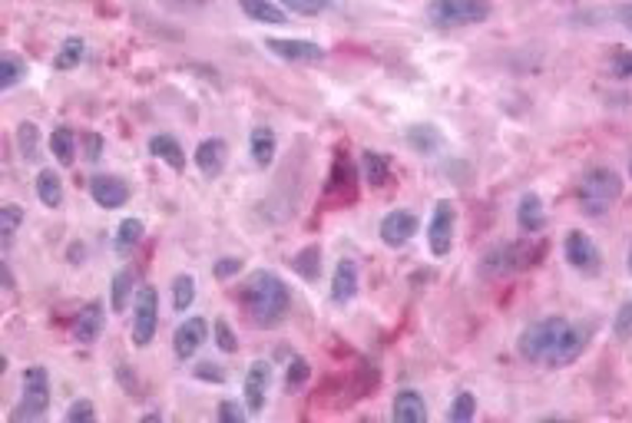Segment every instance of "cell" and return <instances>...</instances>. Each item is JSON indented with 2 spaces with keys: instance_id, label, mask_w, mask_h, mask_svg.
<instances>
[{
  "instance_id": "obj_7",
  "label": "cell",
  "mask_w": 632,
  "mask_h": 423,
  "mask_svg": "<svg viewBox=\"0 0 632 423\" xmlns=\"http://www.w3.org/2000/svg\"><path fill=\"white\" fill-rule=\"evenodd\" d=\"M156 327H159V291L152 285H143L136 291V304H133V344L150 348Z\"/></svg>"
},
{
  "instance_id": "obj_5",
  "label": "cell",
  "mask_w": 632,
  "mask_h": 423,
  "mask_svg": "<svg viewBox=\"0 0 632 423\" xmlns=\"http://www.w3.org/2000/svg\"><path fill=\"white\" fill-rule=\"evenodd\" d=\"M50 407V373L43 371L40 364L24 371V387H20V404L13 407L11 420L13 423H30L40 420L43 411Z\"/></svg>"
},
{
  "instance_id": "obj_34",
  "label": "cell",
  "mask_w": 632,
  "mask_h": 423,
  "mask_svg": "<svg viewBox=\"0 0 632 423\" xmlns=\"http://www.w3.org/2000/svg\"><path fill=\"white\" fill-rule=\"evenodd\" d=\"M474 413H477V397L470 394V390H460L451 404V411H447V420L451 423H467L474 420Z\"/></svg>"
},
{
  "instance_id": "obj_8",
  "label": "cell",
  "mask_w": 632,
  "mask_h": 423,
  "mask_svg": "<svg viewBox=\"0 0 632 423\" xmlns=\"http://www.w3.org/2000/svg\"><path fill=\"white\" fill-rule=\"evenodd\" d=\"M454 225H457V212L454 205L443 199L434 205V215H430L428 225V245L434 258H443L447 251L454 249Z\"/></svg>"
},
{
  "instance_id": "obj_44",
  "label": "cell",
  "mask_w": 632,
  "mask_h": 423,
  "mask_svg": "<svg viewBox=\"0 0 632 423\" xmlns=\"http://www.w3.org/2000/svg\"><path fill=\"white\" fill-rule=\"evenodd\" d=\"M100 136L96 133H87V162H96L100 159Z\"/></svg>"
},
{
  "instance_id": "obj_46",
  "label": "cell",
  "mask_w": 632,
  "mask_h": 423,
  "mask_svg": "<svg viewBox=\"0 0 632 423\" xmlns=\"http://www.w3.org/2000/svg\"><path fill=\"white\" fill-rule=\"evenodd\" d=\"M4 288L13 291V278H11V268H7V265H4Z\"/></svg>"
},
{
  "instance_id": "obj_20",
  "label": "cell",
  "mask_w": 632,
  "mask_h": 423,
  "mask_svg": "<svg viewBox=\"0 0 632 423\" xmlns=\"http://www.w3.org/2000/svg\"><path fill=\"white\" fill-rule=\"evenodd\" d=\"M150 152L156 156V159H163L169 169H176V173H182L186 169V152H182V146H179L176 136H169V133H159V136L150 139Z\"/></svg>"
},
{
  "instance_id": "obj_15",
  "label": "cell",
  "mask_w": 632,
  "mask_h": 423,
  "mask_svg": "<svg viewBox=\"0 0 632 423\" xmlns=\"http://www.w3.org/2000/svg\"><path fill=\"white\" fill-rule=\"evenodd\" d=\"M103 331V304L100 301H87L73 321V337L76 344H96V337Z\"/></svg>"
},
{
  "instance_id": "obj_14",
  "label": "cell",
  "mask_w": 632,
  "mask_h": 423,
  "mask_svg": "<svg viewBox=\"0 0 632 423\" xmlns=\"http://www.w3.org/2000/svg\"><path fill=\"white\" fill-rule=\"evenodd\" d=\"M268 387H272V364L255 361L245 373V407H249V413H262Z\"/></svg>"
},
{
  "instance_id": "obj_12",
  "label": "cell",
  "mask_w": 632,
  "mask_h": 423,
  "mask_svg": "<svg viewBox=\"0 0 632 423\" xmlns=\"http://www.w3.org/2000/svg\"><path fill=\"white\" fill-rule=\"evenodd\" d=\"M266 47L279 60L285 63H321L325 60V50L318 47V43H312V40H281V37H268Z\"/></svg>"
},
{
  "instance_id": "obj_17",
  "label": "cell",
  "mask_w": 632,
  "mask_h": 423,
  "mask_svg": "<svg viewBox=\"0 0 632 423\" xmlns=\"http://www.w3.org/2000/svg\"><path fill=\"white\" fill-rule=\"evenodd\" d=\"M226 159H228V150L222 139H205L199 142V150H196V165H199V173L205 179H219L222 169H226Z\"/></svg>"
},
{
  "instance_id": "obj_38",
  "label": "cell",
  "mask_w": 632,
  "mask_h": 423,
  "mask_svg": "<svg viewBox=\"0 0 632 423\" xmlns=\"http://www.w3.org/2000/svg\"><path fill=\"white\" fill-rule=\"evenodd\" d=\"M613 331L616 337H632V301H622V308L616 311V321H613Z\"/></svg>"
},
{
  "instance_id": "obj_24",
  "label": "cell",
  "mask_w": 632,
  "mask_h": 423,
  "mask_svg": "<svg viewBox=\"0 0 632 423\" xmlns=\"http://www.w3.org/2000/svg\"><path fill=\"white\" fill-rule=\"evenodd\" d=\"M239 7L249 20H258V24H285L289 20V13L272 0H239Z\"/></svg>"
},
{
  "instance_id": "obj_28",
  "label": "cell",
  "mask_w": 632,
  "mask_h": 423,
  "mask_svg": "<svg viewBox=\"0 0 632 423\" xmlns=\"http://www.w3.org/2000/svg\"><path fill=\"white\" fill-rule=\"evenodd\" d=\"M83 53H87V43H83V40L66 37L64 43H60V53L53 57V66H57V70H73V66L83 63Z\"/></svg>"
},
{
  "instance_id": "obj_16",
  "label": "cell",
  "mask_w": 632,
  "mask_h": 423,
  "mask_svg": "<svg viewBox=\"0 0 632 423\" xmlns=\"http://www.w3.org/2000/svg\"><path fill=\"white\" fill-rule=\"evenodd\" d=\"M391 417L401 423H428V404H424V397H420L418 390L405 387V390L394 394Z\"/></svg>"
},
{
  "instance_id": "obj_45",
  "label": "cell",
  "mask_w": 632,
  "mask_h": 423,
  "mask_svg": "<svg viewBox=\"0 0 632 423\" xmlns=\"http://www.w3.org/2000/svg\"><path fill=\"white\" fill-rule=\"evenodd\" d=\"M616 20H620V24L632 34V4H622L620 11H616Z\"/></svg>"
},
{
  "instance_id": "obj_2",
  "label": "cell",
  "mask_w": 632,
  "mask_h": 423,
  "mask_svg": "<svg viewBox=\"0 0 632 423\" xmlns=\"http://www.w3.org/2000/svg\"><path fill=\"white\" fill-rule=\"evenodd\" d=\"M242 308L249 314V321L255 327H279L285 318H289L291 308V295L289 285L281 281L275 272H252L245 278V285L239 291Z\"/></svg>"
},
{
  "instance_id": "obj_11",
  "label": "cell",
  "mask_w": 632,
  "mask_h": 423,
  "mask_svg": "<svg viewBox=\"0 0 632 423\" xmlns=\"http://www.w3.org/2000/svg\"><path fill=\"white\" fill-rule=\"evenodd\" d=\"M205 337H209V321L205 318H186V321L176 327V335H173V350H176L179 361H189L199 354V348L205 344Z\"/></svg>"
},
{
  "instance_id": "obj_37",
  "label": "cell",
  "mask_w": 632,
  "mask_h": 423,
  "mask_svg": "<svg viewBox=\"0 0 632 423\" xmlns=\"http://www.w3.org/2000/svg\"><path fill=\"white\" fill-rule=\"evenodd\" d=\"M609 70L616 80H632V50H616L609 60Z\"/></svg>"
},
{
  "instance_id": "obj_6",
  "label": "cell",
  "mask_w": 632,
  "mask_h": 423,
  "mask_svg": "<svg viewBox=\"0 0 632 423\" xmlns=\"http://www.w3.org/2000/svg\"><path fill=\"white\" fill-rule=\"evenodd\" d=\"M424 13H428V20L434 27L451 30V27L483 24L490 17V4L487 0H430Z\"/></svg>"
},
{
  "instance_id": "obj_13",
  "label": "cell",
  "mask_w": 632,
  "mask_h": 423,
  "mask_svg": "<svg viewBox=\"0 0 632 423\" xmlns=\"http://www.w3.org/2000/svg\"><path fill=\"white\" fill-rule=\"evenodd\" d=\"M89 196L103 209H123L129 199V186L119 175H93L89 179Z\"/></svg>"
},
{
  "instance_id": "obj_25",
  "label": "cell",
  "mask_w": 632,
  "mask_h": 423,
  "mask_svg": "<svg viewBox=\"0 0 632 423\" xmlns=\"http://www.w3.org/2000/svg\"><path fill=\"white\" fill-rule=\"evenodd\" d=\"M143 235H146V225H143L140 219H123L119 228H116V251H119V255L133 251L143 242Z\"/></svg>"
},
{
  "instance_id": "obj_36",
  "label": "cell",
  "mask_w": 632,
  "mask_h": 423,
  "mask_svg": "<svg viewBox=\"0 0 632 423\" xmlns=\"http://www.w3.org/2000/svg\"><path fill=\"white\" fill-rule=\"evenodd\" d=\"M212 331H215V344H219V350H226V354H235L239 341H235V335H232V327H228L226 318H215Z\"/></svg>"
},
{
  "instance_id": "obj_22",
  "label": "cell",
  "mask_w": 632,
  "mask_h": 423,
  "mask_svg": "<svg viewBox=\"0 0 632 423\" xmlns=\"http://www.w3.org/2000/svg\"><path fill=\"white\" fill-rule=\"evenodd\" d=\"M361 173H365V182L371 188H384L388 179H391V162H388V156L367 150L365 156H361Z\"/></svg>"
},
{
  "instance_id": "obj_10",
  "label": "cell",
  "mask_w": 632,
  "mask_h": 423,
  "mask_svg": "<svg viewBox=\"0 0 632 423\" xmlns=\"http://www.w3.org/2000/svg\"><path fill=\"white\" fill-rule=\"evenodd\" d=\"M378 232H381V242H384L388 249H405L407 242L414 238V232H418V215L407 209H394L381 219Z\"/></svg>"
},
{
  "instance_id": "obj_27",
  "label": "cell",
  "mask_w": 632,
  "mask_h": 423,
  "mask_svg": "<svg viewBox=\"0 0 632 423\" xmlns=\"http://www.w3.org/2000/svg\"><path fill=\"white\" fill-rule=\"evenodd\" d=\"M291 268L302 274L304 281H315L318 274H321V249H318V245L302 249L295 258H291Z\"/></svg>"
},
{
  "instance_id": "obj_26",
  "label": "cell",
  "mask_w": 632,
  "mask_h": 423,
  "mask_svg": "<svg viewBox=\"0 0 632 423\" xmlns=\"http://www.w3.org/2000/svg\"><path fill=\"white\" fill-rule=\"evenodd\" d=\"M50 152L57 156V162H64L70 165L76 156V133L73 129H66V126H57L50 133Z\"/></svg>"
},
{
  "instance_id": "obj_35",
  "label": "cell",
  "mask_w": 632,
  "mask_h": 423,
  "mask_svg": "<svg viewBox=\"0 0 632 423\" xmlns=\"http://www.w3.org/2000/svg\"><path fill=\"white\" fill-rule=\"evenodd\" d=\"M291 13H302V17H318L328 7H335V0H281Z\"/></svg>"
},
{
  "instance_id": "obj_1",
  "label": "cell",
  "mask_w": 632,
  "mask_h": 423,
  "mask_svg": "<svg viewBox=\"0 0 632 423\" xmlns=\"http://www.w3.org/2000/svg\"><path fill=\"white\" fill-rule=\"evenodd\" d=\"M586 341H590L586 327L553 314L527 324V331L520 335V354L543 367H566L586 350Z\"/></svg>"
},
{
  "instance_id": "obj_29",
  "label": "cell",
  "mask_w": 632,
  "mask_h": 423,
  "mask_svg": "<svg viewBox=\"0 0 632 423\" xmlns=\"http://www.w3.org/2000/svg\"><path fill=\"white\" fill-rule=\"evenodd\" d=\"M20 225H24V209L13 205V202H7V205L0 209V238H4V249H11V242Z\"/></svg>"
},
{
  "instance_id": "obj_9",
  "label": "cell",
  "mask_w": 632,
  "mask_h": 423,
  "mask_svg": "<svg viewBox=\"0 0 632 423\" xmlns=\"http://www.w3.org/2000/svg\"><path fill=\"white\" fill-rule=\"evenodd\" d=\"M563 255H566V262L582 274H599V249H596V242L586 232H569L566 242H563Z\"/></svg>"
},
{
  "instance_id": "obj_40",
  "label": "cell",
  "mask_w": 632,
  "mask_h": 423,
  "mask_svg": "<svg viewBox=\"0 0 632 423\" xmlns=\"http://www.w3.org/2000/svg\"><path fill=\"white\" fill-rule=\"evenodd\" d=\"M308 361H304V358H295V361H291V367H289V373H285V384L289 387H302L304 381H308Z\"/></svg>"
},
{
  "instance_id": "obj_18",
  "label": "cell",
  "mask_w": 632,
  "mask_h": 423,
  "mask_svg": "<svg viewBox=\"0 0 632 423\" xmlns=\"http://www.w3.org/2000/svg\"><path fill=\"white\" fill-rule=\"evenodd\" d=\"M354 295H358V265L351 258H342L338 268H335V278H331V301L348 304Z\"/></svg>"
},
{
  "instance_id": "obj_33",
  "label": "cell",
  "mask_w": 632,
  "mask_h": 423,
  "mask_svg": "<svg viewBox=\"0 0 632 423\" xmlns=\"http://www.w3.org/2000/svg\"><path fill=\"white\" fill-rule=\"evenodd\" d=\"M133 288H136V278H133V272H119L113 278V285H110V298H113V311H127L129 304V295H133Z\"/></svg>"
},
{
  "instance_id": "obj_42",
  "label": "cell",
  "mask_w": 632,
  "mask_h": 423,
  "mask_svg": "<svg viewBox=\"0 0 632 423\" xmlns=\"http://www.w3.org/2000/svg\"><path fill=\"white\" fill-rule=\"evenodd\" d=\"M196 381H212V384H222V381H226V373H222L219 364H199V367H196Z\"/></svg>"
},
{
  "instance_id": "obj_23",
  "label": "cell",
  "mask_w": 632,
  "mask_h": 423,
  "mask_svg": "<svg viewBox=\"0 0 632 423\" xmlns=\"http://www.w3.org/2000/svg\"><path fill=\"white\" fill-rule=\"evenodd\" d=\"M37 199L47 209H60L64 205V179L53 169H40L37 173Z\"/></svg>"
},
{
  "instance_id": "obj_3",
  "label": "cell",
  "mask_w": 632,
  "mask_h": 423,
  "mask_svg": "<svg viewBox=\"0 0 632 423\" xmlns=\"http://www.w3.org/2000/svg\"><path fill=\"white\" fill-rule=\"evenodd\" d=\"M620 196H622V179L613 173V169H606V165H596V169H590V173L582 175L580 192H576L582 215H590V219L609 215V209L620 202Z\"/></svg>"
},
{
  "instance_id": "obj_32",
  "label": "cell",
  "mask_w": 632,
  "mask_h": 423,
  "mask_svg": "<svg viewBox=\"0 0 632 423\" xmlns=\"http://www.w3.org/2000/svg\"><path fill=\"white\" fill-rule=\"evenodd\" d=\"M17 146L24 162H37V146H40V129L34 123H20L17 126Z\"/></svg>"
},
{
  "instance_id": "obj_30",
  "label": "cell",
  "mask_w": 632,
  "mask_h": 423,
  "mask_svg": "<svg viewBox=\"0 0 632 423\" xmlns=\"http://www.w3.org/2000/svg\"><path fill=\"white\" fill-rule=\"evenodd\" d=\"M24 76H27V63L20 60V57H13V53H4V57H0V87L13 89Z\"/></svg>"
},
{
  "instance_id": "obj_47",
  "label": "cell",
  "mask_w": 632,
  "mask_h": 423,
  "mask_svg": "<svg viewBox=\"0 0 632 423\" xmlns=\"http://www.w3.org/2000/svg\"><path fill=\"white\" fill-rule=\"evenodd\" d=\"M626 268H629V274H632V249H629V255H626Z\"/></svg>"
},
{
  "instance_id": "obj_43",
  "label": "cell",
  "mask_w": 632,
  "mask_h": 423,
  "mask_svg": "<svg viewBox=\"0 0 632 423\" xmlns=\"http://www.w3.org/2000/svg\"><path fill=\"white\" fill-rule=\"evenodd\" d=\"M239 268H242L239 258H219V262H215V278H222V281H226V278H232Z\"/></svg>"
},
{
  "instance_id": "obj_39",
  "label": "cell",
  "mask_w": 632,
  "mask_h": 423,
  "mask_svg": "<svg viewBox=\"0 0 632 423\" xmlns=\"http://www.w3.org/2000/svg\"><path fill=\"white\" fill-rule=\"evenodd\" d=\"M66 420L70 423H93L96 420V411H93V404H89V400H76V404H70V411H66Z\"/></svg>"
},
{
  "instance_id": "obj_31",
  "label": "cell",
  "mask_w": 632,
  "mask_h": 423,
  "mask_svg": "<svg viewBox=\"0 0 632 423\" xmlns=\"http://www.w3.org/2000/svg\"><path fill=\"white\" fill-rule=\"evenodd\" d=\"M192 301H196V278L192 274H179L176 281H173V308L182 314L189 311Z\"/></svg>"
},
{
  "instance_id": "obj_19",
  "label": "cell",
  "mask_w": 632,
  "mask_h": 423,
  "mask_svg": "<svg viewBox=\"0 0 632 423\" xmlns=\"http://www.w3.org/2000/svg\"><path fill=\"white\" fill-rule=\"evenodd\" d=\"M517 222L520 228L527 232V235H536V232H543L546 225V212H543V199L536 196V192H527L517 205Z\"/></svg>"
},
{
  "instance_id": "obj_4",
  "label": "cell",
  "mask_w": 632,
  "mask_h": 423,
  "mask_svg": "<svg viewBox=\"0 0 632 423\" xmlns=\"http://www.w3.org/2000/svg\"><path fill=\"white\" fill-rule=\"evenodd\" d=\"M543 258V242L536 238H527V242H506V245H497L483 255V274L490 278H500V274H513L523 272V268H533V265Z\"/></svg>"
},
{
  "instance_id": "obj_21",
  "label": "cell",
  "mask_w": 632,
  "mask_h": 423,
  "mask_svg": "<svg viewBox=\"0 0 632 423\" xmlns=\"http://www.w3.org/2000/svg\"><path fill=\"white\" fill-rule=\"evenodd\" d=\"M249 152H252V162L258 169H268L275 162V133L268 126H258L249 136Z\"/></svg>"
},
{
  "instance_id": "obj_41",
  "label": "cell",
  "mask_w": 632,
  "mask_h": 423,
  "mask_svg": "<svg viewBox=\"0 0 632 423\" xmlns=\"http://www.w3.org/2000/svg\"><path fill=\"white\" fill-rule=\"evenodd\" d=\"M245 417H249V413L242 411L235 400H222V404H219V420L222 423H245Z\"/></svg>"
}]
</instances>
